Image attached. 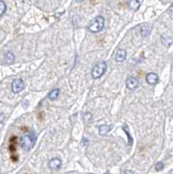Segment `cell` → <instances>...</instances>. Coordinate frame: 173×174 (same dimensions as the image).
I'll return each mask as SVG.
<instances>
[{"label":"cell","mask_w":173,"mask_h":174,"mask_svg":"<svg viewBox=\"0 0 173 174\" xmlns=\"http://www.w3.org/2000/svg\"><path fill=\"white\" fill-rule=\"evenodd\" d=\"M36 140H37L36 134L33 131L29 132L28 134L23 136L21 138V140H20L21 147L24 149L25 151H30L34 146Z\"/></svg>","instance_id":"obj_1"},{"label":"cell","mask_w":173,"mask_h":174,"mask_svg":"<svg viewBox=\"0 0 173 174\" xmlns=\"http://www.w3.org/2000/svg\"><path fill=\"white\" fill-rule=\"evenodd\" d=\"M104 27V19L102 16H97L90 22L88 26V30L90 32L97 33L101 32Z\"/></svg>","instance_id":"obj_2"},{"label":"cell","mask_w":173,"mask_h":174,"mask_svg":"<svg viewBox=\"0 0 173 174\" xmlns=\"http://www.w3.org/2000/svg\"><path fill=\"white\" fill-rule=\"evenodd\" d=\"M106 69H107V64H106V62H104V61L100 62V63L97 64V65L93 67V69H92V71H91V76H92V77H93L94 79H97V78L102 77L103 75L105 73Z\"/></svg>","instance_id":"obj_3"},{"label":"cell","mask_w":173,"mask_h":174,"mask_svg":"<svg viewBox=\"0 0 173 174\" xmlns=\"http://www.w3.org/2000/svg\"><path fill=\"white\" fill-rule=\"evenodd\" d=\"M25 85L21 78H15L12 83V90L13 93H19L20 91L25 89Z\"/></svg>","instance_id":"obj_4"},{"label":"cell","mask_w":173,"mask_h":174,"mask_svg":"<svg viewBox=\"0 0 173 174\" xmlns=\"http://www.w3.org/2000/svg\"><path fill=\"white\" fill-rule=\"evenodd\" d=\"M61 165H62V161H61V159H59L58 158L51 159V160L49 161V163H48L49 168H50L51 170H53V171L60 169Z\"/></svg>","instance_id":"obj_5"},{"label":"cell","mask_w":173,"mask_h":174,"mask_svg":"<svg viewBox=\"0 0 173 174\" xmlns=\"http://www.w3.org/2000/svg\"><path fill=\"white\" fill-rule=\"evenodd\" d=\"M125 84H126V87L128 88L129 90H134V89H136L138 86L139 82H138V80L136 77H130L127 78V80L125 82Z\"/></svg>","instance_id":"obj_6"},{"label":"cell","mask_w":173,"mask_h":174,"mask_svg":"<svg viewBox=\"0 0 173 174\" xmlns=\"http://www.w3.org/2000/svg\"><path fill=\"white\" fill-rule=\"evenodd\" d=\"M146 82L151 85H154L158 82V75L157 73L151 72L146 76Z\"/></svg>","instance_id":"obj_7"},{"label":"cell","mask_w":173,"mask_h":174,"mask_svg":"<svg viewBox=\"0 0 173 174\" xmlns=\"http://www.w3.org/2000/svg\"><path fill=\"white\" fill-rule=\"evenodd\" d=\"M126 51L124 50V49H119L117 52V54H116V61L117 63H122L124 62L125 59H126Z\"/></svg>","instance_id":"obj_8"},{"label":"cell","mask_w":173,"mask_h":174,"mask_svg":"<svg viewBox=\"0 0 173 174\" xmlns=\"http://www.w3.org/2000/svg\"><path fill=\"white\" fill-rule=\"evenodd\" d=\"M151 26L149 24H144L140 27V33L144 38L148 37L151 33Z\"/></svg>","instance_id":"obj_9"},{"label":"cell","mask_w":173,"mask_h":174,"mask_svg":"<svg viewBox=\"0 0 173 174\" xmlns=\"http://www.w3.org/2000/svg\"><path fill=\"white\" fill-rule=\"evenodd\" d=\"M128 6L132 11H137L140 7V2L138 0H130L128 3Z\"/></svg>","instance_id":"obj_10"},{"label":"cell","mask_w":173,"mask_h":174,"mask_svg":"<svg viewBox=\"0 0 173 174\" xmlns=\"http://www.w3.org/2000/svg\"><path fill=\"white\" fill-rule=\"evenodd\" d=\"M14 60H15V55H14L12 52H7L6 54H5V63L11 65V64H12L13 62H14Z\"/></svg>","instance_id":"obj_11"},{"label":"cell","mask_w":173,"mask_h":174,"mask_svg":"<svg viewBox=\"0 0 173 174\" xmlns=\"http://www.w3.org/2000/svg\"><path fill=\"white\" fill-rule=\"evenodd\" d=\"M110 127L109 125H101V126L99 127V129H98V133H99V135L101 136L106 135V134L110 131Z\"/></svg>","instance_id":"obj_12"},{"label":"cell","mask_w":173,"mask_h":174,"mask_svg":"<svg viewBox=\"0 0 173 174\" xmlns=\"http://www.w3.org/2000/svg\"><path fill=\"white\" fill-rule=\"evenodd\" d=\"M59 93H60V90L59 89H54V90H52L49 93L48 97H49L50 100H55L59 96Z\"/></svg>","instance_id":"obj_13"},{"label":"cell","mask_w":173,"mask_h":174,"mask_svg":"<svg viewBox=\"0 0 173 174\" xmlns=\"http://www.w3.org/2000/svg\"><path fill=\"white\" fill-rule=\"evenodd\" d=\"M123 130L125 131L126 135H127V137H128V145H132V144H133V139H132V138H131V135H130L128 126H127V125H124V126L123 127Z\"/></svg>","instance_id":"obj_14"},{"label":"cell","mask_w":173,"mask_h":174,"mask_svg":"<svg viewBox=\"0 0 173 174\" xmlns=\"http://www.w3.org/2000/svg\"><path fill=\"white\" fill-rule=\"evenodd\" d=\"M6 12V5L3 0H0V17L3 16Z\"/></svg>","instance_id":"obj_15"},{"label":"cell","mask_w":173,"mask_h":174,"mask_svg":"<svg viewBox=\"0 0 173 174\" xmlns=\"http://www.w3.org/2000/svg\"><path fill=\"white\" fill-rule=\"evenodd\" d=\"M88 145H89V139L86 138H83L82 141H81V145H82L83 147H87Z\"/></svg>","instance_id":"obj_16"},{"label":"cell","mask_w":173,"mask_h":174,"mask_svg":"<svg viewBox=\"0 0 173 174\" xmlns=\"http://www.w3.org/2000/svg\"><path fill=\"white\" fill-rule=\"evenodd\" d=\"M163 168H164V164H163L162 162H158L157 165H156V170H157L158 172H159Z\"/></svg>","instance_id":"obj_17"},{"label":"cell","mask_w":173,"mask_h":174,"mask_svg":"<svg viewBox=\"0 0 173 174\" xmlns=\"http://www.w3.org/2000/svg\"><path fill=\"white\" fill-rule=\"evenodd\" d=\"M169 12L171 13V15H173V4L170 6V8H169Z\"/></svg>","instance_id":"obj_18"},{"label":"cell","mask_w":173,"mask_h":174,"mask_svg":"<svg viewBox=\"0 0 173 174\" xmlns=\"http://www.w3.org/2000/svg\"><path fill=\"white\" fill-rule=\"evenodd\" d=\"M124 173H133V172H131V171H125V172H124Z\"/></svg>","instance_id":"obj_19"},{"label":"cell","mask_w":173,"mask_h":174,"mask_svg":"<svg viewBox=\"0 0 173 174\" xmlns=\"http://www.w3.org/2000/svg\"><path fill=\"white\" fill-rule=\"evenodd\" d=\"M76 2H77V3H81V2H83V0H75Z\"/></svg>","instance_id":"obj_20"}]
</instances>
